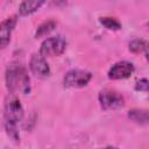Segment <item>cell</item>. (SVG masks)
<instances>
[{
  "label": "cell",
  "instance_id": "1",
  "mask_svg": "<svg viewBox=\"0 0 149 149\" xmlns=\"http://www.w3.org/2000/svg\"><path fill=\"white\" fill-rule=\"evenodd\" d=\"M6 86L12 94H28L30 92V78L26 66L20 62H12L6 69Z\"/></svg>",
  "mask_w": 149,
  "mask_h": 149
},
{
  "label": "cell",
  "instance_id": "2",
  "mask_svg": "<svg viewBox=\"0 0 149 149\" xmlns=\"http://www.w3.org/2000/svg\"><path fill=\"white\" fill-rule=\"evenodd\" d=\"M22 119H23V107L21 105V101L19 100L17 97L12 94L6 99L5 102V129L8 137L15 143H19L20 141L17 126Z\"/></svg>",
  "mask_w": 149,
  "mask_h": 149
},
{
  "label": "cell",
  "instance_id": "3",
  "mask_svg": "<svg viewBox=\"0 0 149 149\" xmlns=\"http://www.w3.org/2000/svg\"><path fill=\"white\" fill-rule=\"evenodd\" d=\"M66 49V40L63 36H54L45 38L40 48V54L44 57L61 56Z\"/></svg>",
  "mask_w": 149,
  "mask_h": 149
},
{
  "label": "cell",
  "instance_id": "4",
  "mask_svg": "<svg viewBox=\"0 0 149 149\" xmlns=\"http://www.w3.org/2000/svg\"><path fill=\"white\" fill-rule=\"evenodd\" d=\"M98 99L101 108L105 111H114L125 106V98L119 92L111 88H105L100 91Z\"/></svg>",
  "mask_w": 149,
  "mask_h": 149
},
{
  "label": "cell",
  "instance_id": "5",
  "mask_svg": "<svg viewBox=\"0 0 149 149\" xmlns=\"http://www.w3.org/2000/svg\"><path fill=\"white\" fill-rule=\"evenodd\" d=\"M92 79V73L85 70H71L65 73L63 84L68 88H81L85 87Z\"/></svg>",
  "mask_w": 149,
  "mask_h": 149
},
{
  "label": "cell",
  "instance_id": "6",
  "mask_svg": "<svg viewBox=\"0 0 149 149\" xmlns=\"http://www.w3.org/2000/svg\"><path fill=\"white\" fill-rule=\"evenodd\" d=\"M29 69L31 73L37 78H47L50 74V66L44 56L41 54H33L29 61Z\"/></svg>",
  "mask_w": 149,
  "mask_h": 149
},
{
  "label": "cell",
  "instance_id": "7",
  "mask_svg": "<svg viewBox=\"0 0 149 149\" xmlns=\"http://www.w3.org/2000/svg\"><path fill=\"white\" fill-rule=\"evenodd\" d=\"M134 72V65L130 62L121 61L112 65V68L108 70V78L112 80H119V79H126L130 77Z\"/></svg>",
  "mask_w": 149,
  "mask_h": 149
},
{
  "label": "cell",
  "instance_id": "8",
  "mask_svg": "<svg viewBox=\"0 0 149 149\" xmlns=\"http://www.w3.org/2000/svg\"><path fill=\"white\" fill-rule=\"evenodd\" d=\"M16 22H17V19L16 16L13 15L7 17L0 23V49L6 48L10 42V36L16 26Z\"/></svg>",
  "mask_w": 149,
  "mask_h": 149
},
{
  "label": "cell",
  "instance_id": "9",
  "mask_svg": "<svg viewBox=\"0 0 149 149\" xmlns=\"http://www.w3.org/2000/svg\"><path fill=\"white\" fill-rule=\"evenodd\" d=\"M47 0H23L19 6V14L21 16H28L37 12Z\"/></svg>",
  "mask_w": 149,
  "mask_h": 149
},
{
  "label": "cell",
  "instance_id": "10",
  "mask_svg": "<svg viewBox=\"0 0 149 149\" xmlns=\"http://www.w3.org/2000/svg\"><path fill=\"white\" fill-rule=\"evenodd\" d=\"M128 118L139 125H147L148 123V111L133 108L128 112Z\"/></svg>",
  "mask_w": 149,
  "mask_h": 149
},
{
  "label": "cell",
  "instance_id": "11",
  "mask_svg": "<svg viewBox=\"0 0 149 149\" xmlns=\"http://www.w3.org/2000/svg\"><path fill=\"white\" fill-rule=\"evenodd\" d=\"M57 23L56 21L54 20H48V21H44L43 23H41L38 27H37V30L35 33V37L36 38H40V37H44L47 35H49L55 28H56Z\"/></svg>",
  "mask_w": 149,
  "mask_h": 149
},
{
  "label": "cell",
  "instance_id": "12",
  "mask_svg": "<svg viewBox=\"0 0 149 149\" xmlns=\"http://www.w3.org/2000/svg\"><path fill=\"white\" fill-rule=\"evenodd\" d=\"M129 50L134 54H141L144 52L146 55H148L147 50H148V43L144 40H133L129 43Z\"/></svg>",
  "mask_w": 149,
  "mask_h": 149
},
{
  "label": "cell",
  "instance_id": "13",
  "mask_svg": "<svg viewBox=\"0 0 149 149\" xmlns=\"http://www.w3.org/2000/svg\"><path fill=\"white\" fill-rule=\"evenodd\" d=\"M100 23L108 30H120L121 29V23L114 19V17H111V16H104V17H100Z\"/></svg>",
  "mask_w": 149,
  "mask_h": 149
},
{
  "label": "cell",
  "instance_id": "14",
  "mask_svg": "<svg viewBox=\"0 0 149 149\" xmlns=\"http://www.w3.org/2000/svg\"><path fill=\"white\" fill-rule=\"evenodd\" d=\"M148 87H149V83L147 78H142L140 79L136 85H135V90L137 91H142V92H148Z\"/></svg>",
  "mask_w": 149,
  "mask_h": 149
}]
</instances>
